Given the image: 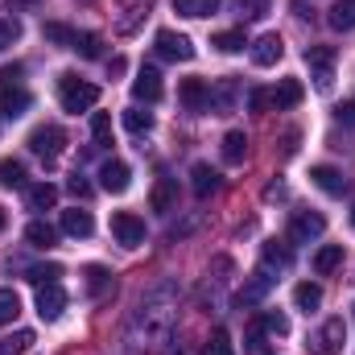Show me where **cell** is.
<instances>
[{
  "mask_svg": "<svg viewBox=\"0 0 355 355\" xmlns=\"http://www.w3.org/2000/svg\"><path fill=\"white\" fill-rule=\"evenodd\" d=\"M178 327V285L174 281H157L153 289L141 293L132 322H128V339L137 352H157L174 339Z\"/></svg>",
  "mask_w": 355,
  "mask_h": 355,
  "instance_id": "1",
  "label": "cell"
},
{
  "mask_svg": "<svg viewBox=\"0 0 355 355\" xmlns=\"http://www.w3.org/2000/svg\"><path fill=\"white\" fill-rule=\"evenodd\" d=\"M58 99L67 112H91L99 103V87L79 79V75H58Z\"/></svg>",
  "mask_w": 355,
  "mask_h": 355,
  "instance_id": "2",
  "label": "cell"
},
{
  "mask_svg": "<svg viewBox=\"0 0 355 355\" xmlns=\"http://www.w3.org/2000/svg\"><path fill=\"white\" fill-rule=\"evenodd\" d=\"M343 343H347V327H343V318H327V322L306 339V352L310 355H339L343 352Z\"/></svg>",
  "mask_w": 355,
  "mask_h": 355,
  "instance_id": "3",
  "label": "cell"
},
{
  "mask_svg": "<svg viewBox=\"0 0 355 355\" xmlns=\"http://www.w3.org/2000/svg\"><path fill=\"white\" fill-rule=\"evenodd\" d=\"M306 67L318 91H331L335 83V46H306Z\"/></svg>",
  "mask_w": 355,
  "mask_h": 355,
  "instance_id": "4",
  "label": "cell"
},
{
  "mask_svg": "<svg viewBox=\"0 0 355 355\" xmlns=\"http://www.w3.org/2000/svg\"><path fill=\"white\" fill-rule=\"evenodd\" d=\"M29 149H33L42 162H58L62 149H67V132H62L58 124H42V128L29 132Z\"/></svg>",
  "mask_w": 355,
  "mask_h": 355,
  "instance_id": "5",
  "label": "cell"
},
{
  "mask_svg": "<svg viewBox=\"0 0 355 355\" xmlns=\"http://www.w3.org/2000/svg\"><path fill=\"white\" fill-rule=\"evenodd\" d=\"M112 236H116L124 248H141V244H145V219L132 215V211H116V215H112Z\"/></svg>",
  "mask_w": 355,
  "mask_h": 355,
  "instance_id": "6",
  "label": "cell"
},
{
  "mask_svg": "<svg viewBox=\"0 0 355 355\" xmlns=\"http://www.w3.org/2000/svg\"><path fill=\"white\" fill-rule=\"evenodd\" d=\"M153 46H157V54H162V58H170V62H190V58H194L190 37H186V33H174V29H157Z\"/></svg>",
  "mask_w": 355,
  "mask_h": 355,
  "instance_id": "7",
  "label": "cell"
},
{
  "mask_svg": "<svg viewBox=\"0 0 355 355\" xmlns=\"http://www.w3.org/2000/svg\"><path fill=\"white\" fill-rule=\"evenodd\" d=\"M236 99H240V83L236 79H215L207 87V112L227 116V112H236Z\"/></svg>",
  "mask_w": 355,
  "mask_h": 355,
  "instance_id": "8",
  "label": "cell"
},
{
  "mask_svg": "<svg viewBox=\"0 0 355 355\" xmlns=\"http://www.w3.org/2000/svg\"><path fill=\"white\" fill-rule=\"evenodd\" d=\"M322 232H327V219H322L318 211H297L293 223H289V240H293V244H310V240H318Z\"/></svg>",
  "mask_w": 355,
  "mask_h": 355,
  "instance_id": "9",
  "label": "cell"
},
{
  "mask_svg": "<svg viewBox=\"0 0 355 355\" xmlns=\"http://www.w3.org/2000/svg\"><path fill=\"white\" fill-rule=\"evenodd\" d=\"M162 71L157 67H141L137 71V79H132V95H137V103H157L162 99Z\"/></svg>",
  "mask_w": 355,
  "mask_h": 355,
  "instance_id": "10",
  "label": "cell"
},
{
  "mask_svg": "<svg viewBox=\"0 0 355 355\" xmlns=\"http://www.w3.org/2000/svg\"><path fill=\"white\" fill-rule=\"evenodd\" d=\"M62 310H67L62 285H58V281H54V285H37V314H42L46 322H54V318H62Z\"/></svg>",
  "mask_w": 355,
  "mask_h": 355,
  "instance_id": "11",
  "label": "cell"
},
{
  "mask_svg": "<svg viewBox=\"0 0 355 355\" xmlns=\"http://www.w3.org/2000/svg\"><path fill=\"white\" fill-rule=\"evenodd\" d=\"M302 95H306V87H302L297 79H281L272 91H265V107H277V112L297 107V103H302Z\"/></svg>",
  "mask_w": 355,
  "mask_h": 355,
  "instance_id": "12",
  "label": "cell"
},
{
  "mask_svg": "<svg viewBox=\"0 0 355 355\" xmlns=\"http://www.w3.org/2000/svg\"><path fill=\"white\" fill-rule=\"evenodd\" d=\"M281 58H285L281 33H261V37L252 42V62H257V67H277Z\"/></svg>",
  "mask_w": 355,
  "mask_h": 355,
  "instance_id": "13",
  "label": "cell"
},
{
  "mask_svg": "<svg viewBox=\"0 0 355 355\" xmlns=\"http://www.w3.org/2000/svg\"><path fill=\"white\" fill-rule=\"evenodd\" d=\"M99 186H103L107 194H124V190L132 186V170H128L124 162H103V166H99Z\"/></svg>",
  "mask_w": 355,
  "mask_h": 355,
  "instance_id": "14",
  "label": "cell"
},
{
  "mask_svg": "<svg viewBox=\"0 0 355 355\" xmlns=\"http://www.w3.org/2000/svg\"><path fill=\"white\" fill-rule=\"evenodd\" d=\"M268 289H272V272L261 268L257 277H248V281H244V289L236 293V306H257V302H265Z\"/></svg>",
  "mask_w": 355,
  "mask_h": 355,
  "instance_id": "15",
  "label": "cell"
},
{
  "mask_svg": "<svg viewBox=\"0 0 355 355\" xmlns=\"http://www.w3.org/2000/svg\"><path fill=\"white\" fill-rule=\"evenodd\" d=\"M289 265H293V248H289V244L268 240L265 248H261V268H265V272H285Z\"/></svg>",
  "mask_w": 355,
  "mask_h": 355,
  "instance_id": "16",
  "label": "cell"
},
{
  "mask_svg": "<svg viewBox=\"0 0 355 355\" xmlns=\"http://www.w3.org/2000/svg\"><path fill=\"white\" fill-rule=\"evenodd\" d=\"M29 103H33V95H29L25 87H17V83H12V87H0V112H4L8 120L25 116V112H29Z\"/></svg>",
  "mask_w": 355,
  "mask_h": 355,
  "instance_id": "17",
  "label": "cell"
},
{
  "mask_svg": "<svg viewBox=\"0 0 355 355\" xmlns=\"http://www.w3.org/2000/svg\"><path fill=\"white\" fill-rule=\"evenodd\" d=\"M310 182H314L322 194H331V198H339V194L347 190V178L339 174L335 166H314V170H310Z\"/></svg>",
  "mask_w": 355,
  "mask_h": 355,
  "instance_id": "18",
  "label": "cell"
},
{
  "mask_svg": "<svg viewBox=\"0 0 355 355\" xmlns=\"http://www.w3.org/2000/svg\"><path fill=\"white\" fill-rule=\"evenodd\" d=\"M149 207L162 211V215L174 211L178 207V178H157V186H153V194H149Z\"/></svg>",
  "mask_w": 355,
  "mask_h": 355,
  "instance_id": "19",
  "label": "cell"
},
{
  "mask_svg": "<svg viewBox=\"0 0 355 355\" xmlns=\"http://www.w3.org/2000/svg\"><path fill=\"white\" fill-rule=\"evenodd\" d=\"M62 232L67 236H75V240H87L91 232H95V219H91V211H62Z\"/></svg>",
  "mask_w": 355,
  "mask_h": 355,
  "instance_id": "20",
  "label": "cell"
},
{
  "mask_svg": "<svg viewBox=\"0 0 355 355\" xmlns=\"http://www.w3.org/2000/svg\"><path fill=\"white\" fill-rule=\"evenodd\" d=\"M178 99H182L186 112H207V83L202 79H186L182 91H178Z\"/></svg>",
  "mask_w": 355,
  "mask_h": 355,
  "instance_id": "21",
  "label": "cell"
},
{
  "mask_svg": "<svg viewBox=\"0 0 355 355\" xmlns=\"http://www.w3.org/2000/svg\"><path fill=\"white\" fill-rule=\"evenodd\" d=\"M25 240H29L33 248H54V244H58V227L46 223V219H33V223L25 227Z\"/></svg>",
  "mask_w": 355,
  "mask_h": 355,
  "instance_id": "22",
  "label": "cell"
},
{
  "mask_svg": "<svg viewBox=\"0 0 355 355\" xmlns=\"http://www.w3.org/2000/svg\"><path fill=\"white\" fill-rule=\"evenodd\" d=\"M244 157H248V137H244L240 128H232V132L223 137V162H227V166H240Z\"/></svg>",
  "mask_w": 355,
  "mask_h": 355,
  "instance_id": "23",
  "label": "cell"
},
{
  "mask_svg": "<svg viewBox=\"0 0 355 355\" xmlns=\"http://www.w3.org/2000/svg\"><path fill=\"white\" fill-rule=\"evenodd\" d=\"M54 202H58V186L54 182L29 186V211H54Z\"/></svg>",
  "mask_w": 355,
  "mask_h": 355,
  "instance_id": "24",
  "label": "cell"
},
{
  "mask_svg": "<svg viewBox=\"0 0 355 355\" xmlns=\"http://www.w3.org/2000/svg\"><path fill=\"white\" fill-rule=\"evenodd\" d=\"M293 306H297V310H306V314H314V310L322 306V285H314V281H302V285L293 289Z\"/></svg>",
  "mask_w": 355,
  "mask_h": 355,
  "instance_id": "25",
  "label": "cell"
},
{
  "mask_svg": "<svg viewBox=\"0 0 355 355\" xmlns=\"http://www.w3.org/2000/svg\"><path fill=\"white\" fill-rule=\"evenodd\" d=\"M190 178H194V194H198V198H211V194L219 190V174H215L207 162H198V166L190 170Z\"/></svg>",
  "mask_w": 355,
  "mask_h": 355,
  "instance_id": "26",
  "label": "cell"
},
{
  "mask_svg": "<svg viewBox=\"0 0 355 355\" xmlns=\"http://www.w3.org/2000/svg\"><path fill=\"white\" fill-rule=\"evenodd\" d=\"M83 281H87V293H91V297L112 293V272H107L103 265H87V268H83Z\"/></svg>",
  "mask_w": 355,
  "mask_h": 355,
  "instance_id": "27",
  "label": "cell"
},
{
  "mask_svg": "<svg viewBox=\"0 0 355 355\" xmlns=\"http://www.w3.org/2000/svg\"><path fill=\"white\" fill-rule=\"evenodd\" d=\"M339 265H343V244H327V248H318V252H314V272H318V277L335 272Z\"/></svg>",
  "mask_w": 355,
  "mask_h": 355,
  "instance_id": "28",
  "label": "cell"
},
{
  "mask_svg": "<svg viewBox=\"0 0 355 355\" xmlns=\"http://www.w3.org/2000/svg\"><path fill=\"white\" fill-rule=\"evenodd\" d=\"M327 25H331V29H339V33L355 29V0H339V4L327 12Z\"/></svg>",
  "mask_w": 355,
  "mask_h": 355,
  "instance_id": "29",
  "label": "cell"
},
{
  "mask_svg": "<svg viewBox=\"0 0 355 355\" xmlns=\"http://www.w3.org/2000/svg\"><path fill=\"white\" fill-rule=\"evenodd\" d=\"M0 186H4V190H21V186H25V162L4 157V162H0Z\"/></svg>",
  "mask_w": 355,
  "mask_h": 355,
  "instance_id": "30",
  "label": "cell"
},
{
  "mask_svg": "<svg viewBox=\"0 0 355 355\" xmlns=\"http://www.w3.org/2000/svg\"><path fill=\"white\" fill-rule=\"evenodd\" d=\"M33 343H37V335H33V331H12V335H4V339H0V355H25Z\"/></svg>",
  "mask_w": 355,
  "mask_h": 355,
  "instance_id": "31",
  "label": "cell"
},
{
  "mask_svg": "<svg viewBox=\"0 0 355 355\" xmlns=\"http://www.w3.org/2000/svg\"><path fill=\"white\" fill-rule=\"evenodd\" d=\"M244 355H272V343H268V335H265L261 322L248 327V335H244Z\"/></svg>",
  "mask_w": 355,
  "mask_h": 355,
  "instance_id": "32",
  "label": "cell"
},
{
  "mask_svg": "<svg viewBox=\"0 0 355 355\" xmlns=\"http://www.w3.org/2000/svg\"><path fill=\"white\" fill-rule=\"evenodd\" d=\"M223 0H174V8L182 17H215Z\"/></svg>",
  "mask_w": 355,
  "mask_h": 355,
  "instance_id": "33",
  "label": "cell"
},
{
  "mask_svg": "<svg viewBox=\"0 0 355 355\" xmlns=\"http://www.w3.org/2000/svg\"><path fill=\"white\" fill-rule=\"evenodd\" d=\"M75 33H79V29L62 25V21H46V25H42V37H46V42H54V46H67V50H71Z\"/></svg>",
  "mask_w": 355,
  "mask_h": 355,
  "instance_id": "34",
  "label": "cell"
},
{
  "mask_svg": "<svg viewBox=\"0 0 355 355\" xmlns=\"http://www.w3.org/2000/svg\"><path fill=\"white\" fill-rule=\"evenodd\" d=\"M211 46H215L219 54H236V50H244L248 42H244V29H223V33L211 37Z\"/></svg>",
  "mask_w": 355,
  "mask_h": 355,
  "instance_id": "35",
  "label": "cell"
},
{
  "mask_svg": "<svg viewBox=\"0 0 355 355\" xmlns=\"http://www.w3.org/2000/svg\"><path fill=\"white\" fill-rule=\"evenodd\" d=\"M124 128H128L132 137H145V132L153 128V116L141 112V107H128V112H124Z\"/></svg>",
  "mask_w": 355,
  "mask_h": 355,
  "instance_id": "36",
  "label": "cell"
},
{
  "mask_svg": "<svg viewBox=\"0 0 355 355\" xmlns=\"http://www.w3.org/2000/svg\"><path fill=\"white\" fill-rule=\"evenodd\" d=\"M149 4H153V0H137V4L128 8V17H120V25H116V29H120V33H132V29L149 17Z\"/></svg>",
  "mask_w": 355,
  "mask_h": 355,
  "instance_id": "37",
  "label": "cell"
},
{
  "mask_svg": "<svg viewBox=\"0 0 355 355\" xmlns=\"http://www.w3.org/2000/svg\"><path fill=\"white\" fill-rule=\"evenodd\" d=\"M71 50H79L83 58H99V54H103V42H99V33H75Z\"/></svg>",
  "mask_w": 355,
  "mask_h": 355,
  "instance_id": "38",
  "label": "cell"
},
{
  "mask_svg": "<svg viewBox=\"0 0 355 355\" xmlns=\"http://www.w3.org/2000/svg\"><path fill=\"white\" fill-rule=\"evenodd\" d=\"M257 322L265 327V335H277V339H281V335H289V318H285L281 310H265Z\"/></svg>",
  "mask_w": 355,
  "mask_h": 355,
  "instance_id": "39",
  "label": "cell"
},
{
  "mask_svg": "<svg viewBox=\"0 0 355 355\" xmlns=\"http://www.w3.org/2000/svg\"><path fill=\"white\" fill-rule=\"evenodd\" d=\"M91 137H95V145H112V116L107 112L91 116Z\"/></svg>",
  "mask_w": 355,
  "mask_h": 355,
  "instance_id": "40",
  "label": "cell"
},
{
  "mask_svg": "<svg viewBox=\"0 0 355 355\" xmlns=\"http://www.w3.org/2000/svg\"><path fill=\"white\" fill-rule=\"evenodd\" d=\"M202 355H236V352H232V335H227L223 327H219V331H211V339H207Z\"/></svg>",
  "mask_w": 355,
  "mask_h": 355,
  "instance_id": "41",
  "label": "cell"
},
{
  "mask_svg": "<svg viewBox=\"0 0 355 355\" xmlns=\"http://www.w3.org/2000/svg\"><path fill=\"white\" fill-rule=\"evenodd\" d=\"M21 314V297L17 289H0V322H12Z\"/></svg>",
  "mask_w": 355,
  "mask_h": 355,
  "instance_id": "42",
  "label": "cell"
},
{
  "mask_svg": "<svg viewBox=\"0 0 355 355\" xmlns=\"http://www.w3.org/2000/svg\"><path fill=\"white\" fill-rule=\"evenodd\" d=\"M58 277H62V265H33L29 268V281L33 285H54Z\"/></svg>",
  "mask_w": 355,
  "mask_h": 355,
  "instance_id": "43",
  "label": "cell"
},
{
  "mask_svg": "<svg viewBox=\"0 0 355 355\" xmlns=\"http://www.w3.org/2000/svg\"><path fill=\"white\" fill-rule=\"evenodd\" d=\"M17 37H21V25H17V21H8V17H0V50H8Z\"/></svg>",
  "mask_w": 355,
  "mask_h": 355,
  "instance_id": "44",
  "label": "cell"
},
{
  "mask_svg": "<svg viewBox=\"0 0 355 355\" xmlns=\"http://www.w3.org/2000/svg\"><path fill=\"white\" fill-rule=\"evenodd\" d=\"M268 0H240V12L248 17V21H257V17H265Z\"/></svg>",
  "mask_w": 355,
  "mask_h": 355,
  "instance_id": "45",
  "label": "cell"
},
{
  "mask_svg": "<svg viewBox=\"0 0 355 355\" xmlns=\"http://www.w3.org/2000/svg\"><path fill=\"white\" fill-rule=\"evenodd\" d=\"M67 190H71L75 198H87V194H91V182H87L83 174H71V182H67Z\"/></svg>",
  "mask_w": 355,
  "mask_h": 355,
  "instance_id": "46",
  "label": "cell"
},
{
  "mask_svg": "<svg viewBox=\"0 0 355 355\" xmlns=\"http://www.w3.org/2000/svg\"><path fill=\"white\" fill-rule=\"evenodd\" d=\"M21 75H25V67H21V62H12V67H0V87H12Z\"/></svg>",
  "mask_w": 355,
  "mask_h": 355,
  "instance_id": "47",
  "label": "cell"
},
{
  "mask_svg": "<svg viewBox=\"0 0 355 355\" xmlns=\"http://www.w3.org/2000/svg\"><path fill=\"white\" fill-rule=\"evenodd\" d=\"M339 120H343L347 128H355V99H343V103H339Z\"/></svg>",
  "mask_w": 355,
  "mask_h": 355,
  "instance_id": "48",
  "label": "cell"
},
{
  "mask_svg": "<svg viewBox=\"0 0 355 355\" xmlns=\"http://www.w3.org/2000/svg\"><path fill=\"white\" fill-rule=\"evenodd\" d=\"M265 198H268V202H272V198H289V186H285V182H268Z\"/></svg>",
  "mask_w": 355,
  "mask_h": 355,
  "instance_id": "49",
  "label": "cell"
},
{
  "mask_svg": "<svg viewBox=\"0 0 355 355\" xmlns=\"http://www.w3.org/2000/svg\"><path fill=\"white\" fill-rule=\"evenodd\" d=\"M37 4H42V0H8L12 12H29V8H37Z\"/></svg>",
  "mask_w": 355,
  "mask_h": 355,
  "instance_id": "50",
  "label": "cell"
},
{
  "mask_svg": "<svg viewBox=\"0 0 355 355\" xmlns=\"http://www.w3.org/2000/svg\"><path fill=\"white\" fill-rule=\"evenodd\" d=\"M248 107L261 112V107H265V91H248Z\"/></svg>",
  "mask_w": 355,
  "mask_h": 355,
  "instance_id": "51",
  "label": "cell"
},
{
  "mask_svg": "<svg viewBox=\"0 0 355 355\" xmlns=\"http://www.w3.org/2000/svg\"><path fill=\"white\" fill-rule=\"evenodd\" d=\"M124 67H128L124 58H112V62H107V71H112V75H124Z\"/></svg>",
  "mask_w": 355,
  "mask_h": 355,
  "instance_id": "52",
  "label": "cell"
},
{
  "mask_svg": "<svg viewBox=\"0 0 355 355\" xmlns=\"http://www.w3.org/2000/svg\"><path fill=\"white\" fill-rule=\"evenodd\" d=\"M285 153H297V132H285Z\"/></svg>",
  "mask_w": 355,
  "mask_h": 355,
  "instance_id": "53",
  "label": "cell"
},
{
  "mask_svg": "<svg viewBox=\"0 0 355 355\" xmlns=\"http://www.w3.org/2000/svg\"><path fill=\"white\" fill-rule=\"evenodd\" d=\"M4 223H8V215H4V211H0V232H4Z\"/></svg>",
  "mask_w": 355,
  "mask_h": 355,
  "instance_id": "54",
  "label": "cell"
},
{
  "mask_svg": "<svg viewBox=\"0 0 355 355\" xmlns=\"http://www.w3.org/2000/svg\"><path fill=\"white\" fill-rule=\"evenodd\" d=\"M352 223H355V207H352Z\"/></svg>",
  "mask_w": 355,
  "mask_h": 355,
  "instance_id": "55",
  "label": "cell"
}]
</instances>
